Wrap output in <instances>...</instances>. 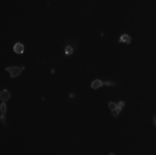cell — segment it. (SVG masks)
<instances>
[{
	"mask_svg": "<svg viewBox=\"0 0 156 155\" xmlns=\"http://www.w3.org/2000/svg\"><path fill=\"white\" fill-rule=\"evenodd\" d=\"M117 103H114L113 101H109L108 102V107L110 110H114L117 109Z\"/></svg>",
	"mask_w": 156,
	"mask_h": 155,
	"instance_id": "ba28073f",
	"label": "cell"
},
{
	"mask_svg": "<svg viewBox=\"0 0 156 155\" xmlns=\"http://www.w3.org/2000/svg\"><path fill=\"white\" fill-rule=\"evenodd\" d=\"M11 97H12V94L7 89H3L0 91V100L2 102H4V103L7 102L10 99Z\"/></svg>",
	"mask_w": 156,
	"mask_h": 155,
	"instance_id": "277c9868",
	"label": "cell"
},
{
	"mask_svg": "<svg viewBox=\"0 0 156 155\" xmlns=\"http://www.w3.org/2000/svg\"><path fill=\"white\" fill-rule=\"evenodd\" d=\"M109 155H116V154L114 153H113V152H110V153L109 154Z\"/></svg>",
	"mask_w": 156,
	"mask_h": 155,
	"instance_id": "7c38bea8",
	"label": "cell"
},
{
	"mask_svg": "<svg viewBox=\"0 0 156 155\" xmlns=\"http://www.w3.org/2000/svg\"><path fill=\"white\" fill-rule=\"evenodd\" d=\"M0 112H1V115H0V122L3 124L4 125H6V112H7V106L5 104V103L2 102L0 104Z\"/></svg>",
	"mask_w": 156,
	"mask_h": 155,
	"instance_id": "3957f363",
	"label": "cell"
},
{
	"mask_svg": "<svg viewBox=\"0 0 156 155\" xmlns=\"http://www.w3.org/2000/svg\"><path fill=\"white\" fill-rule=\"evenodd\" d=\"M13 51L16 54H23L25 52V46L23 43L18 42V43H15V45L13 46Z\"/></svg>",
	"mask_w": 156,
	"mask_h": 155,
	"instance_id": "5b68a950",
	"label": "cell"
},
{
	"mask_svg": "<svg viewBox=\"0 0 156 155\" xmlns=\"http://www.w3.org/2000/svg\"><path fill=\"white\" fill-rule=\"evenodd\" d=\"M132 40H133V38L129 34H122L119 38V43H124L127 45H130L132 42Z\"/></svg>",
	"mask_w": 156,
	"mask_h": 155,
	"instance_id": "8992f818",
	"label": "cell"
},
{
	"mask_svg": "<svg viewBox=\"0 0 156 155\" xmlns=\"http://www.w3.org/2000/svg\"><path fill=\"white\" fill-rule=\"evenodd\" d=\"M125 107V102L124 101H120L119 103H117V109L118 110L120 111V112H121V111L123 110V107Z\"/></svg>",
	"mask_w": 156,
	"mask_h": 155,
	"instance_id": "9c48e42d",
	"label": "cell"
},
{
	"mask_svg": "<svg viewBox=\"0 0 156 155\" xmlns=\"http://www.w3.org/2000/svg\"><path fill=\"white\" fill-rule=\"evenodd\" d=\"M103 86L111 87V86H117V84L113 81H101L99 79H94L91 83V87L93 90H97Z\"/></svg>",
	"mask_w": 156,
	"mask_h": 155,
	"instance_id": "7a4b0ae2",
	"label": "cell"
},
{
	"mask_svg": "<svg viewBox=\"0 0 156 155\" xmlns=\"http://www.w3.org/2000/svg\"><path fill=\"white\" fill-rule=\"evenodd\" d=\"M75 50H76V47H74L73 45L69 44L66 46V47H65V56H69L73 55Z\"/></svg>",
	"mask_w": 156,
	"mask_h": 155,
	"instance_id": "52a82bcc",
	"label": "cell"
},
{
	"mask_svg": "<svg viewBox=\"0 0 156 155\" xmlns=\"http://www.w3.org/2000/svg\"><path fill=\"white\" fill-rule=\"evenodd\" d=\"M120 112V111L118 110H117V109L114 110H111V114H112V116H114V117H117V116H119Z\"/></svg>",
	"mask_w": 156,
	"mask_h": 155,
	"instance_id": "30bf717a",
	"label": "cell"
},
{
	"mask_svg": "<svg viewBox=\"0 0 156 155\" xmlns=\"http://www.w3.org/2000/svg\"><path fill=\"white\" fill-rule=\"evenodd\" d=\"M25 67L24 66H9L5 68V70L8 71L10 75L11 79H15L18 76H19L22 71L25 70Z\"/></svg>",
	"mask_w": 156,
	"mask_h": 155,
	"instance_id": "6da1fadb",
	"label": "cell"
},
{
	"mask_svg": "<svg viewBox=\"0 0 156 155\" xmlns=\"http://www.w3.org/2000/svg\"><path fill=\"white\" fill-rule=\"evenodd\" d=\"M153 122H154V124H155V127H156V115H155L154 120H153Z\"/></svg>",
	"mask_w": 156,
	"mask_h": 155,
	"instance_id": "8fae6325",
	"label": "cell"
}]
</instances>
